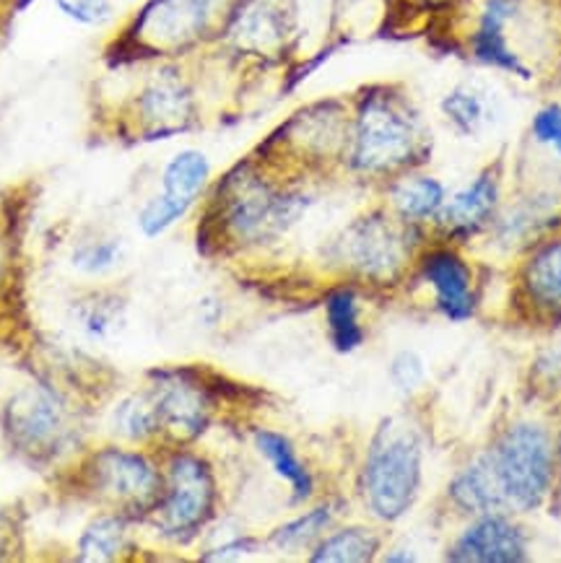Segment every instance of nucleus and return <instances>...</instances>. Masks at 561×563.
<instances>
[{
	"instance_id": "nucleus-33",
	"label": "nucleus",
	"mask_w": 561,
	"mask_h": 563,
	"mask_svg": "<svg viewBox=\"0 0 561 563\" xmlns=\"http://www.w3.org/2000/svg\"><path fill=\"white\" fill-rule=\"evenodd\" d=\"M253 551H255V540L237 538V540H232V543L216 548L213 553H208L206 561H232V559H242V555H248Z\"/></svg>"
},
{
	"instance_id": "nucleus-27",
	"label": "nucleus",
	"mask_w": 561,
	"mask_h": 563,
	"mask_svg": "<svg viewBox=\"0 0 561 563\" xmlns=\"http://www.w3.org/2000/svg\"><path fill=\"white\" fill-rule=\"evenodd\" d=\"M330 519H333V511H330L328 507H318V509L307 511V515L297 517L294 522L278 527L276 536H273V543H276L278 548H284V551L312 543L315 538L322 536V530L330 525Z\"/></svg>"
},
{
	"instance_id": "nucleus-31",
	"label": "nucleus",
	"mask_w": 561,
	"mask_h": 563,
	"mask_svg": "<svg viewBox=\"0 0 561 563\" xmlns=\"http://www.w3.org/2000/svg\"><path fill=\"white\" fill-rule=\"evenodd\" d=\"M391 379H393L395 389H400L403 395L416 393V389H419L421 382H424V364H421V358L416 356V353H411V351L398 353V356L393 358Z\"/></svg>"
},
{
	"instance_id": "nucleus-14",
	"label": "nucleus",
	"mask_w": 561,
	"mask_h": 563,
	"mask_svg": "<svg viewBox=\"0 0 561 563\" xmlns=\"http://www.w3.org/2000/svg\"><path fill=\"white\" fill-rule=\"evenodd\" d=\"M450 499L465 515H494L507 507V496L502 490L499 475L492 452L479 454L476 460L468 462L450 483Z\"/></svg>"
},
{
	"instance_id": "nucleus-4",
	"label": "nucleus",
	"mask_w": 561,
	"mask_h": 563,
	"mask_svg": "<svg viewBox=\"0 0 561 563\" xmlns=\"http://www.w3.org/2000/svg\"><path fill=\"white\" fill-rule=\"evenodd\" d=\"M496 475L507 496V507L538 509L553 483L551 439L541 426L517 423L502 434L492 450Z\"/></svg>"
},
{
	"instance_id": "nucleus-20",
	"label": "nucleus",
	"mask_w": 561,
	"mask_h": 563,
	"mask_svg": "<svg viewBox=\"0 0 561 563\" xmlns=\"http://www.w3.org/2000/svg\"><path fill=\"white\" fill-rule=\"evenodd\" d=\"M128 548V525L125 517L107 515L94 519L86 527L84 536L78 538V561L97 563V561H114Z\"/></svg>"
},
{
	"instance_id": "nucleus-23",
	"label": "nucleus",
	"mask_w": 561,
	"mask_h": 563,
	"mask_svg": "<svg viewBox=\"0 0 561 563\" xmlns=\"http://www.w3.org/2000/svg\"><path fill=\"white\" fill-rule=\"evenodd\" d=\"M328 312V328L330 338H333V345L338 351H354L362 345L364 333L362 322H359V305L356 296L349 288H338L328 296L326 301Z\"/></svg>"
},
{
	"instance_id": "nucleus-28",
	"label": "nucleus",
	"mask_w": 561,
	"mask_h": 563,
	"mask_svg": "<svg viewBox=\"0 0 561 563\" xmlns=\"http://www.w3.org/2000/svg\"><path fill=\"white\" fill-rule=\"evenodd\" d=\"M442 110L448 114V120L463 133H476L484 122V102L479 99L476 91L455 89L448 93L442 102Z\"/></svg>"
},
{
	"instance_id": "nucleus-5",
	"label": "nucleus",
	"mask_w": 561,
	"mask_h": 563,
	"mask_svg": "<svg viewBox=\"0 0 561 563\" xmlns=\"http://www.w3.org/2000/svg\"><path fill=\"white\" fill-rule=\"evenodd\" d=\"M164 475L146 454L120 446L97 452L86 465V486L122 517L154 515L164 499Z\"/></svg>"
},
{
	"instance_id": "nucleus-18",
	"label": "nucleus",
	"mask_w": 561,
	"mask_h": 563,
	"mask_svg": "<svg viewBox=\"0 0 561 563\" xmlns=\"http://www.w3.org/2000/svg\"><path fill=\"white\" fill-rule=\"evenodd\" d=\"M208 177H211V162H208L204 151H179L167 167H164L162 192L179 200V203L193 206L198 200V195L206 190Z\"/></svg>"
},
{
	"instance_id": "nucleus-22",
	"label": "nucleus",
	"mask_w": 561,
	"mask_h": 563,
	"mask_svg": "<svg viewBox=\"0 0 561 563\" xmlns=\"http://www.w3.org/2000/svg\"><path fill=\"white\" fill-rule=\"evenodd\" d=\"M114 431L128 442H146L154 434H162L160 410L151 393H139L125 397L112 413Z\"/></svg>"
},
{
	"instance_id": "nucleus-6",
	"label": "nucleus",
	"mask_w": 561,
	"mask_h": 563,
	"mask_svg": "<svg viewBox=\"0 0 561 563\" xmlns=\"http://www.w3.org/2000/svg\"><path fill=\"white\" fill-rule=\"evenodd\" d=\"M408 223V221H406ZM387 216H366L343 231L336 255L354 276L364 280H393L414 252V231Z\"/></svg>"
},
{
	"instance_id": "nucleus-7",
	"label": "nucleus",
	"mask_w": 561,
	"mask_h": 563,
	"mask_svg": "<svg viewBox=\"0 0 561 563\" xmlns=\"http://www.w3.org/2000/svg\"><path fill=\"white\" fill-rule=\"evenodd\" d=\"M164 499L154 515H160L162 532L172 540L196 538L213 517L216 483L211 467L196 454H177L169 462L164 478Z\"/></svg>"
},
{
	"instance_id": "nucleus-19",
	"label": "nucleus",
	"mask_w": 561,
	"mask_h": 563,
	"mask_svg": "<svg viewBox=\"0 0 561 563\" xmlns=\"http://www.w3.org/2000/svg\"><path fill=\"white\" fill-rule=\"evenodd\" d=\"M255 444L263 452V457L271 462L273 471L289 483L297 499H307L312 494V475H309L305 462L299 460V454L294 452L289 439L276 434V431H261Z\"/></svg>"
},
{
	"instance_id": "nucleus-9",
	"label": "nucleus",
	"mask_w": 561,
	"mask_h": 563,
	"mask_svg": "<svg viewBox=\"0 0 561 563\" xmlns=\"http://www.w3.org/2000/svg\"><path fill=\"white\" fill-rule=\"evenodd\" d=\"M221 0H151L135 21V37L143 47L183 49L196 45L211 26Z\"/></svg>"
},
{
	"instance_id": "nucleus-8",
	"label": "nucleus",
	"mask_w": 561,
	"mask_h": 563,
	"mask_svg": "<svg viewBox=\"0 0 561 563\" xmlns=\"http://www.w3.org/2000/svg\"><path fill=\"white\" fill-rule=\"evenodd\" d=\"M3 434L26 460H50L70 434L68 410L45 387H24L3 410Z\"/></svg>"
},
{
	"instance_id": "nucleus-15",
	"label": "nucleus",
	"mask_w": 561,
	"mask_h": 563,
	"mask_svg": "<svg viewBox=\"0 0 561 563\" xmlns=\"http://www.w3.org/2000/svg\"><path fill=\"white\" fill-rule=\"evenodd\" d=\"M496 200H499L496 177L486 172V175L473 179L463 192H458L448 206L440 208L437 223L455 240H465V236L476 234L484 223H488V219L494 216Z\"/></svg>"
},
{
	"instance_id": "nucleus-25",
	"label": "nucleus",
	"mask_w": 561,
	"mask_h": 563,
	"mask_svg": "<svg viewBox=\"0 0 561 563\" xmlns=\"http://www.w3.org/2000/svg\"><path fill=\"white\" fill-rule=\"evenodd\" d=\"M284 11L271 0H261L257 5H250L240 21V34L255 45H273L284 37Z\"/></svg>"
},
{
	"instance_id": "nucleus-10",
	"label": "nucleus",
	"mask_w": 561,
	"mask_h": 563,
	"mask_svg": "<svg viewBox=\"0 0 561 563\" xmlns=\"http://www.w3.org/2000/svg\"><path fill=\"white\" fill-rule=\"evenodd\" d=\"M151 395L160 410V429L177 442H190L204 434L211 421V397L200 382L190 379L187 374H164Z\"/></svg>"
},
{
	"instance_id": "nucleus-24",
	"label": "nucleus",
	"mask_w": 561,
	"mask_h": 563,
	"mask_svg": "<svg viewBox=\"0 0 561 563\" xmlns=\"http://www.w3.org/2000/svg\"><path fill=\"white\" fill-rule=\"evenodd\" d=\"M395 206H398L403 221H427L440 213V208L444 206V187L431 177H416L411 183L398 187Z\"/></svg>"
},
{
	"instance_id": "nucleus-30",
	"label": "nucleus",
	"mask_w": 561,
	"mask_h": 563,
	"mask_svg": "<svg viewBox=\"0 0 561 563\" xmlns=\"http://www.w3.org/2000/svg\"><path fill=\"white\" fill-rule=\"evenodd\" d=\"M61 13L84 26H102L112 19L110 0H55Z\"/></svg>"
},
{
	"instance_id": "nucleus-3",
	"label": "nucleus",
	"mask_w": 561,
	"mask_h": 563,
	"mask_svg": "<svg viewBox=\"0 0 561 563\" xmlns=\"http://www.w3.org/2000/svg\"><path fill=\"white\" fill-rule=\"evenodd\" d=\"M305 200L299 195L278 192L253 172H234L219 190V223L229 242L265 244L278 240L299 219Z\"/></svg>"
},
{
	"instance_id": "nucleus-32",
	"label": "nucleus",
	"mask_w": 561,
	"mask_h": 563,
	"mask_svg": "<svg viewBox=\"0 0 561 563\" xmlns=\"http://www.w3.org/2000/svg\"><path fill=\"white\" fill-rule=\"evenodd\" d=\"M534 133L541 143H549V146L561 151V107H546L538 112Z\"/></svg>"
},
{
	"instance_id": "nucleus-1",
	"label": "nucleus",
	"mask_w": 561,
	"mask_h": 563,
	"mask_svg": "<svg viewBox=\"0 0 561 563\" xmlns=\"http://www.w3.org/2000/svg\"><path fill=\"white\" fill-rule=\"evenodd\" d=\"M424 125L400 93L372 91L356 112L351 167L364 175H391L419 162Z\"/></svg>"
},
{
	"instance_id": "nucleus-17",
	"label": "nucleus",
	"mask_w": 561,
	"mask_h": 563,
	"mask_svg": "<svg viewBox=\"0 0 561 563\" xmlns=\"http://www.w3.org/2000/svg\"><path fill=\"white\" fill-rule=\"evenodd\" d=\"M513 0H492L488 9L481 19V29H479V37H476V55L481 60L499 65V68L513 70V74H525L520 57L513 53V47L507 45L505 37V24L507 16L513 13Z\"/></svg>"
},
{
	"instance_id": "nucleus-29",
	"label": "nucleus",
	"mask_w": 561,
	"mask_h": 563,
	"mask_svg": "<svg viewBox=\"0 0 561 563\" xmlns=\"http://www.w3.org/2000/svg\"><path fill=\"white\" fill-rule=\"evenodd\" d=\"M122 257V244L118 240H102V242H89L81 244L74 252V265L81 273L89 276H102V273L112 271Z\"/></svg>"
},
{
	"instance_id": "nucleus-26",
	"label": "nucleus",
	"mask_w": 561,
	"mask_h": 563,
	"mask_svg": "<svg viewBox=\"0 0 561 563\" xmlns=\"http://www.w3.org/2000/svg\"><path fill=\"white\" fill-rule=\"evenodd\" d=\"M187 211H190V206L179 203V200L169 198V195H164V192L154 195V198H151L139 213L141 234L148 236V240H156V236L164 234V231L175 227V223L183 219Z\"/></svg>"
},
{
	"instance_id": "nucleus-16",
	"label": "nucleus",
	"mask_w": 561,
	"mask_h": 563,
	"mask_svg": "<svg viewBox=\"0 0 561 563\" xmlns=\"http://www.w3.org/2000/svg\"><path fill=\"white\" fill-rule=\"evenodd\" d=\"M522 288L536 309L561 317V240L549 242L530 257L522 271Z\"/></svg>"
},
{
	"instance_id": "nucleus-34",
	"label": "nucleus",
	"mask_w": 561,
	"mask_h": 563,
	"mask_svg": "<svg viewBox=\"0 0 561 563\" xmlns=\"http://www.w3.org/2000/svg\"><path fill=\"white\" fill-rule=\"evenodd\" d=\"M538 372H541V382H551L549 387H561V349L546 353L538 361Z\"/></svg>"
},
{
	"instance_id": "nucleus-21",
	"label": "nucleus",
	"mask_w": 561,
	"mask_h": 563,
	"mask_svg": "<svg viewBox=\"0 0 561 563\" xmlns=\"http://www.w3.org/2000/svg\"><path fill=\"white\" fill-rule=\"evenodd\" d=\"M380 551V538L366 527H346V530L333 532L309 555L318 563H364L372 561Z\"/></svg>"
},
{
	"instance_id": "nucleus-11",
	"label": "nucleus",
	"mask_w": 561,
	"mask_h": 563,
	"mask_svg": "<svg viewBox=\"0 0 561 563\" xmlns=\"http://www.w3.org/2000/svg\"><path fill=\"white\" fill-rule=\"evenodd\" d=\"M525 555L520 527L499 511L481 515L450 548V559L463 563H517L525 561Z\"/></svg>"
},
{
	"instance_id": "nucleus-2",
	"label": "nucleus",
	"mask_w": 561,
	"mask_h": 563,
	"mask_svg": "<svg viewBox=\"0 0 561 563\" xmlns=\"http://www.w3.org/2000/svg\"><path fill=\"white\" fill-rule=\"evenodd\" d=\"M424 450L419 434L400 421H385L372 439L364 465L366 507L383 522H395L419 499Z\"/></svg>"
},
{
	"instance_id": "nucleus-13",
	"label": "nucleus",
	"mask_w": 561,
	"mask_h": 563,
	"mask_svg": "<svg viewBox=\"0 0 561 563\" xmlns=\"http://www.w3.org/2000/svg\"><path fill=\"white\" fill-rule=\"evenodd\" d=\"M139 112L151 135L179 133L193 118L190 91L175 70H162L141 91Z\"/></svg>"
},
{
	"instance_id": "nucleus-12",
	"label": "nucleus",
	"mask_w": 561,
	"mask_h": 563,
	"mask_svg": "<svg viewBox=\"0 0 561 563\" xmlns=\"http://www.w3.org/2000/svg\"><path fill=\"white\" fill-rule=\"evenodd\" d=\"M421 276L437 296V307L450 320L463 322L476 312L473 276L465 260L450 250H435L424 257Z\"/></svg>"
},
{
	"instance_id": "nucleus-35",
	"label": "nucleus",
	"mask_w": 561,
	"mask_h": 563,
	"mask_svg": "<svg viewBox=\"0 0 561 563\" xmlns=\"http://www.w3.org/2000/svg\"><path fill=\"white\" fill-rule=\"evenodd\" d=\"M0 276H3V260H0Z\"/></svg>"
}]
</instances>
